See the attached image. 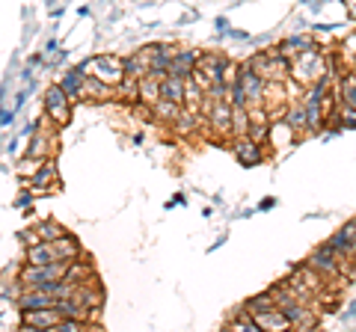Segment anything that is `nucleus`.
I'll list each match as a JSON object with an SVG mask.
<instances>
[{
  "instance_id": "obj_10",
  "label": "nucleus",
  "mask_w": 356,
  "mask_h": 332,
  "mask_svg": "<svg viewBox=\"0 0 356 332\" xmlns=\"http://www.w3.org/2000/svg\"><path fill=\"white\" fill-rule=\"evenodd\" d=\"M196 63H199V51H193V48H178L172 63H170V74L191 77L193 69H196Z\"/></svg>"
},
{
  "instance_id": "obj_5",
  "label": "nucleus",
  "mask_w": 356,
  "mask_h": 332,
  "mask_svg": "<svg viewBox=\"0 0 356 332\" xmlns=\"http://www.w3.org/2000/svg\"><path fill=\"white\" fill-rule=\"evenodd\" d=\"M63 320V315L54 308H21V326L24 329H51Z\"/></svg>"
},
{
  "instance_id": "obj_23",
  "label": "nucleus",
  "mask_w": 356,
  "mask_h": 332,
  "mask_svg": "<svg viewBox=\"0 0 356 332\" xmlns=\"http://www.w3.org/2000/svg\"><path fill=\"white\" fill-rule=\"evenodd\" d=\"M36 238L39 240H57V238H63L65 235V229L60 226V223H54V219H42V223H36Z\"/></svg>"
},
{
  "instance_id": "obj_12",
  "label": "nucleus",
  "mask_w": 356,
  "mask_h": 332,
  "mask_svg": "<svg viewBox=\"0 0 356 332\" xmlns=\"http://www.w3.org/2000/svg\"><path fill=\"white\" fill-rule=\"evenodd\" d=\"M113 92H116V101H122L125 107L137 104V101H140V77L125 74V77H122V81L113 86Z\"/></svg>"
},
{
  "instance_id": "obj_15",
  "label": "nucleus",
  "mask_w": 356,
  "mask_h": 332,
  "mask_svg": "<svg viewBox=\"0 0 356 332\" xmlns=\"http://www.w3.org/2000/svg\"><path fill=\"white\" fill-rule=\"evenodd\" d=\"M161 98H170L175 104H184V77L166 74L161 81Z\"/></svg>"
},
{
  "instance_id": "obj_18",
  "label": "nucleus",
  "mask_w": 356,
  "mask_h": 332,
  "mask_svg": "<svg viewBox=\"0 0 356 332\" xmlns=\"http://www.w3.org/2000/svg\"><path fill=\"white\" fill-rule=\"evenodd\" d=\"M60 187V172H57V166L51 163V158H44L42 166H39V172L33 175V187Z\"/></svg>"
},
{
  "instance_id": "obj_16",
  "label": "nucleus",
  "mask_w": 356,
  "mask_h": 332,
  "mask_svg": "<svg viewBox=\"0 0 356 332\" xmlns=\"http://www.w3.org/2000/svg\"><path fill=\"white\" fill-rule=\"evenodd\" d=\"M140 101L152 104V107L161 101V77H154V74H143L140 77Z\"/></svg>"
},
{
  "instance_id": "obj_19",
  "label": "nucleus",
  "mask_w": 356,
  "mask_h": 332,
  "mask_svg": "<svg viewBox=\"0 0 356 332\" xmlns=\"http://www.w3.org/2000/svg\"><path fill=\"white\" fill-rule=\"evenodd\" d=\"M226 329H238V332H259V324H255V317L250 315V308L243 306V308H238V312L226 320Z\"/></svg>"
},
{
  "instance_id": "obj_17",
  "label": "nucleus",
  "mask_w": 356,
  "mask_h": 332,
  "mask_svg": "<svg viewBox=\"0 0 356 332\" xmlns=\"http://www.w3.org/2000/svg\"><path fill=\"white\" fill-rule=\"evenodd\" d=\"M255 324H259V329H291V324H288V317L280 312V308H270V312H259L252 315Z\"/></svg>"
},
{
  "instance_id": "obj_21",
  "label": "nucleus",
  "mask_w": 356,
  "mask_h": 332,
  "mask_svg": "<svg viewBox=\"0 0 356 332\" xmlns=\"http://www.w3.org/2000/svg\"><path fill=\"white\" fill-rule=\"evenodd\" d=\"M48 113V125L51 128H65L72 122V104H54V107H44Z\"/></svg>"
},
{
  "instance_id": "obj_20",
  "label": "nucleus",
  "mask_w": 356,
  "mask_h": 332,
  "mask_svg": "<svg viewBox=\"0 0 356 332\" xmlns=\"http://www.w3.org/2000/svg\"><path fill=\"white\" fill-rule=\"evenodd\" d=\"M181 110H184V104H175V101H170V98H161V101L154 104V119H161V122H166V125H172Z\"/></svg>"
},
{
  "instance_id": "obj_25",
  "label": "nucleus",
  "mask_w": 356,
  "mask_h": 332,
  "mask_svg": "<svg viewBox=\"0 0 356 332\" xmlns=\"http://www.w3.org/2000/svg\"><path fill=\"white\" fill-rule=\"evenodd\" d=\"M250 308V315H259V312H270V308H276V300H273V294L270 291H264L259 297H252V300L247 303Z\"/></svg>"
},
{
  "instance_id": "obj_14",
  "label": "nucleus",
  "mask_w": 356,
  "mask_h": 332,
  "mask_svg": "<svg viewBox=\"0 0 356 332\" xmlns=\"http://www.w3.org/2000/svg\"><path fill=\"white\" fill-rule=\"evenodd\" d=\"M51 243H54V249H57V256H60L63 261H74V258H81V256H83L81 243H77V238H74V235H69V231H65L63 238L51 240Z\"/></svg>"
},
{
  "instance_id": "obj_3",
  "label": "nucleus",
  "mask_w": 356,
  "mask_h": 332,
  "mask_svg": "<svg viewBox=\"0 0 356 332\" xmlns=\"http://www.w3.org/2000/svg\"><path fill=\"white\" fill-rule=\"evenodd\" d=\"M306 264H309L312 270H318L327 282H341V279H344V273H350V267H344V264H341L336 256H332L327 247H321V249L312 252V256L306 258Z\"/></svg>"
},
{
  "instance_id": "obj_28",
  "label": "nucleus",
  "mask_w": 356,
  "mask_h": 332,
  "mask_svg": "<svg viewBox=\"0 0 356 332\" xmlns=\"http://www.w3.org/2000/svg\"><path fill=\"white\" fill-rule=\"evenodd\" d=\"M353 90H356V83H353Z\"/></svg>"
},
{
  "instance_id": "obj_7",
  "label": "nucleus",
  "mask_w": 356,
  "mask_h": 332,
  "mask_svg": "<svg viewBox=\"0 0 356 332\" xmlns=\"http://www.w3.org/2000/svg\"><path fill=\"white\" fill-rule=\"evenodd\" d=\"M238 86H241L243 98H247V107H259L261 104V98H264V81L252 69H247V65H241Z\"/></svg>"
},
{
  "instance_id": "obj_2",
  "label": "nucleus",
  "mask_w": 356,
  "mask_h": 332,
  "mask_svg": "<svg viewBox=\"0 0 356 332\" xmlns=\"http://www.w3.org/2000/svg\"><path fill=\"white\" fill-rule=\"evenodd\" d=\"M205 122L214 137H232V104L229 98H208Z\"/></svg>"
},
{
  "instance_id": "obj_22",
  "label": "nucleus",
  "mask_w": 356,
  "mask_h": 332,
  "mask_svg": "<svg viewBox=\"0 0 356 332\" xmlns=\"http://www.w3.org/2000/svg\"><path fill=\"white\" fill-rule=\"evenodd\" d=\"M51 149H54V131L42 134V131L36 128V137H33V142H30V154L33 158H48Z\"/></svg>"
},
{
  "instance_id": "obj_4",
  "label": "nucleus",
  "mask_w": 356,
  "mask_h": 332,
  "mask_svg": "<svg viewBox=\"0 0 356 332\" xmlns=\"http://www.w3.org/2000/svg\"><path fill=\"white\" fill-rule=\"evenodd\" d=\"M229 149L232 154L243 163V166H255V163H261L264 160V146L261 142H255L250 134H235V137H229Z\"/></svg>"
},
{
  "instance_id": "obj_11",
  "label": "nucleus",
  "mask_w": 356,
  "mask_h": 332,
  "mask_svg": "<svg viewBox=\"0 0 356 332\" xmlns=\"http://www.w3.org/2000/svg\"><path fill=\"white\" fill-rule=\"evenodd\" d=\"M285 125L291 128L294 134H309V119H306V104H303V98H297V101H288Z\"/></svg>"
},
{
  "instance_id": "obj_26",
  "label": "nucleus",
  "mask_w": 356,
  "mask_h": 332,
  "mask_svg": "<svg viewBox=\"0 0 356 332\" xmlns=\"http://www.w3.org/2000/svg\"><path fill=\"white\" fill-rule=\"evenodd\" d=\"M42 160H44V158H33V154H27V158L18 163V175H21V179H33V175L39 172Z\"/></svg>"
},
{
  "instance_id": "obj_27",
  "label": "nucleus",
  "mask_w": 356,
  "mask_h": 332,
  "mask_svg": "<svg viewBox=\"0 0 356 332\" xmlns=\"http://www.w3.org/2000/svg\"><path fill=\"white\" fill-rule=\"evenodd\" d=\"M344 9H348V15L356 21V0H344Z\"/></svg>"
},
{
  "instance_id": "obj_13",
  "label": "nucleus",
  "mask_w": 356,
  "mask_h": 332,
  "mask_svg": "<svg viewBox=\"0 0 356 332\" xmlns=\"http://www.w3.org/2000/svg\"><path fill=\"white\" fill-rule=\"evenodd\" d=\"M312 48H318V45H315V39H312V36H291V39H285L282 45H276V51H280L288 63H291V60L297 57V53L312 51Z\"/></svg>"
},
{
  "instance_id": "obj_9",
  "label": "nucleus",
  "mask_w": 356,
  "mask_h": 332,
  "mask_svg": "<svg viewBox=\"0 0 356 332\" xmlns=\"http://www.w3.org/2000/svg\"><path fill=\"white\" fill-rule=\"evenodd\" d=\"M54 261H63L57 256L51 240H39L33 247H24V264H54Z\"/></svg>"
},
{
  "instance_id": "obj_1",
  "label": "nucleus",
  "mask_w": 356,
  "mask_h": 332,
  "mask_svg": "<svg viewBox=\"0 0 356 332\" xmlns=\"http://www.w3.org/2000/svg\"><path fill=\"white\" fill-rule=\"evenodd\" d=\"M81 69H83V74H92L98 81L116 86L122 77H125V60L116 57V53H102V57H92L86 65H81Z\"/></svg>"
},
{
  "instance_id": "obj_24",
  "label": "nucleus",
  "mask_w": 356,
  "mask_h": 332,
  "mask_svg": "<svg viewBox=\"0 0 356 332\" xmlns=\"http://www.w3.org/2000/svg\"><path fill=\"white\" fill-rule=\"evenodd\" d=\"M250 128V107H232V137L247 134Z\"/></svg>"
},
{
  "instance_id": "obj_8",
  "label": "nucleus",
  "mask_w": 356,
  "mask_h": 332,
  "mask_svg": "<svg viewBox=\"0 0 356 332\" xmlns=\"http://www.w3.org/2000/svg\"><path fill=\"white\" fill-rule=\"evenodd\" d=\"M65 279H69L72 285H86V282H98V273H95V267H92V261L81 256V258L69 261Z\"/></svg>"
},
{
  "instance_id": "obj_6",
  "label": "nucleus",
  "mask_w": 356,
  "mask_h": 332,
  "mask_svg": "<svg viewBox=\"0 0 356 332\" xmlns=\"http://www.w3.org/2000/svg\"><path fill=\"white\" fill-rule=\"evenodd\" d=\"M81 101H92V104H107V101H116V92L113 86L98 81V77L86 74L83 83H81Z\"/></svg>"
}]
</instances>
